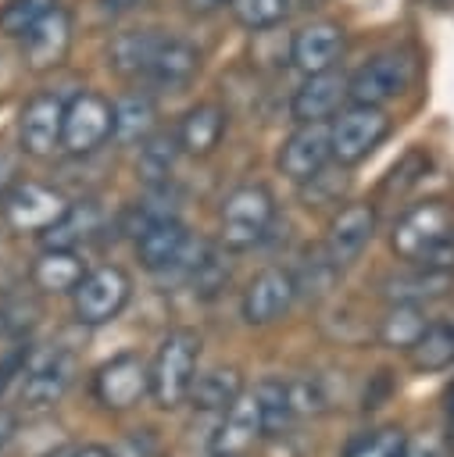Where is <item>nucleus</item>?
Returning a JSON list of instances; mask_svg holds the SVG:
<instances>
[{"label":"nucleus","mask_w":454,"mask_h":457,"mask_svg":"<svg viewBox=\"0 0 454 457\" xmlns=\"http://www.w3.org/2000/svg\"><path fill=\"white\" fill-rule=\"evenodd\" d=\"M97 4H100L107 14H122V11H132L139 0H97Z\"/></svg>","instance_id":"nucleus-43"},{"label":"nucleus","mask_w":454,"mask_h":457,"mask_svg":"<svg viewBox=\"0 0 454 457\" xmlns=\"http://www.w3.org/2000/svg\"><path fill=\"white\" fill-rule=\"evenodd\" d=\"M75 382V357L64 346L29 350L25 371H21V403L29 411H50L68 386Z\"/></svg>","instance_id":"nucleus-7"},{"label":"nucleus","mask_w":454,"mask_h":457,"mask_svg":"<svg viewBox=\"0 0 454 457\" xmlns=\"http://www.w3.org/2000/svg\"><path fill=\"white\" fill-rule=\"evenodd\" d=\"M64 457H114V450H107V446H97V443H86V446H75V450H68Z\"/></svg>","instance_id":"nucleus-41"},{"label":"nucleus","mask_w":454,"mask_h":457,"mask_svg":"<svg viewBox=\"0 0 454 457\" xmlns=\"http://www.w3.org/2000/svg\"><path fill=\"white\" fill-rule=\"evenodd\" d=\"M114 457H154V439H150L147 432L129 436L125 443L114 446Z\"/></svg>","instance_id":"nucleus-40"},{"label":"nucleus","mask_w":454,"mask_h":457,"mask_svg":"<svg viewBox=\"0 0 454 457\" xmlns=\"http://www.w3.org/2000/svg\"><path fill=\"white\" fill-rule=\"evenodd\" d=\"M436 7H454V0H433Z\"/></svg>","instance_id":"nucleus-45"},{"label":"nucleus","mask_w":454,"mask_h":457,"mask_svg":"<svg viewBox=\"0 0 454 457\" xmlns=\"http://www.w3.org/2000/svg\"><path fill=\"white\" fill-rule=\"evenodd\" d=\"M257 403H261V418H265V436H275L297 411H293V393H290V382L282 378H265L257 389H254Z\"/></svg>","instance_id":"nucleus-32"},{"label":"nucleus","mask_w":454,"mask_h":457,"mask_svg":"<svg viewBox=\"0 0 454 457\" xmlns=\"http://www.w3.org/2000/svg\"><path fill=\"white\" fill-rule=\"evenodd\" d=\"M372 236H375V207L365 204V200L361 204H347L329 221L325 257L343 271V268H350L365 253V246L372 243Z\"/></svg>","instance_id":"nucleus-16"},{"label":"nucleus","mask_w":454,"mask_h":457,"mask_svg":"<svg viewBox=\"0 0 454 457\" xmlns=\"http://www.w3.org/2000/svg\"><path fill=\"white\" fill-rule=\"evenodd\" d=\"M107 139H114V104L93 89H82L64 107V132L61 146L75 157L100 150Z\"/></svg>","instance_id":"nucleus-6"},{"label":"nucleus","mask_w":454,"mask_h":457,"mask_svg":"<svg viewBox=\"0 0 454 457\" xmlns=\"http://www.w3.org/2000/svg\"><path fill=\"white\" fill-rule=\"evenodd\" d=\"M100 221H104L100 204L97 200H79V204H71L64 211V218L57 225H50L43 232V246H68V250H75L79 243H86V239H93L100 232Z\"/></svg>","instance_id":"nucleus-27"},{"label":"nucleus","mask_w":454,"mask_h":457,"mask_svg":"<svg viewBox=\"0 0 454 457\" xmlns=\"http://www.w3.org/2000/svg\"><path fill=\"white\" fill-rule=\"evenodd\" d=\"M211 457H225V453H211Z\"/></svg>","instance_id":"nucleus-47"},{"label":"nucleus","mask_w":454,"mask_h":457,"mask_svg":"<svg viewBox=\"0 0 454 457\" xmlns=\"http://www.w3.org/2000/svg\"><path fill=\"white\" fill-rule=\"evenodd\" d=\"M390 250L411 268L454 275V207L440 196L411 204L390 228Z\"/></svg>","instance_id":"nucleus-1"},{"label":"nucleus","mask_w":454,"mask_h":457,"mask_svg":"<svg viewBox=\"0 0 454 457\" xmlns=\"http://www.w3.org/2000/svg\"><path fill=\"white\" fill-rule=\"evenodd\" d=\"M240 396H243V375L232 364L229 368H211V371L197 375L193 389H189V403L197 411H211V414L229 411Z\"/></svg>","instance_id":"nucleus-26"},{"label":"nucleus","mask_w":454,"mask_h":457,"mask_svg":"<svg viewBox=\"0 0 454 457\" xmlns=\"http://www.w3.org/2000/svg\"><path fill=\"white\" fill-rule=\"evenodd\" d=\"M157 129V104L147 89H132L114 104V139L132 146L154 136Z\"/></svg>","instance_id":"nucleus-25"},{"label":"nucleus","mask_w":454,"mask_h":457,"mask_svg":"<svg viewBox=\"0 0 454 457\" xmlns=\"http://www.w3.org/2000/svg\"><path fill=\"white\" fill-rule=\"evenodd\" d=\"M29 350H32V346H11V350L0 357V393L7 389V382H11V378H18V375L25 371Z\"/></svg>","instance_id":"nucleus-38"},{"label":"nucleus","mask_w":454,"mask_h":457,"mask_svg":"<svg viewBox=\"0 0 454 457\" xmlns=\"http://www.w3.org/2000/svg\"><path fill=\"white\" fill-rule=\"evenodd\" d=\"M197 357H200V336L193 328H175L161 339L150 361V396L161 411H175L189 400L197 378Z\"/></svg>","instance_id":"nucleus-2"},{"label":"nucleus","mask_w":454,"mask_h":457,"mask_svg":"<svg viewBox=\"0 0 454 457\" xmlns=\"http://www.w3.org/2000/svg\"><path fill=\"white\" fill-rule=\"evenodd\" d=\"M347 50V32L343 25L329 21V18H318V21H307L304 29L293 32L290 39V64L300 71V75H318V71H332L340 64Z\"/></svg>","instance_id":"nucleus-13"},{"label":"nucleus","mask_w":454,"mask_h":457,"mask_svg":"<svg viewBox=\"0 0 454 457\" xmlns=\"http://www.w3.org/2000/svg\"><path fill=\"white\" fill-rule=\"evenodd\" d=\"M14 432H18V428H14V414H11L7 407H0V446H4Z\"/></svg>","instance_id":"nucleus-42"},{"label":"nucleus","mask_w":454,"mask_h":457,"mask_svg":"<svg viewBox=\"0 0 454 457\" xmlns=\"http://www.w3.org/2000/svg\"><path fill=\"white\" fill-rule=\"evenodd\" d=\"M408 361L418 375H436L454 368V325L450 321H429L422 336L408 346Z\"/></svg>","instance_id":"nucleus-24"},{"label":"nucleus","mask_w":454,"mask_h":457,"mask_svg":"<svg viewBox=\"0 0 454 457\" xmlns=\"http://www.w3.org/2000/svg\"><path fill=\"white\" fill-rule=\"evenodd\" d=\"M71 50V11L54 4L25 36H21V61L29 71H50L64 64Z\"/></svg>","instance_id":"nucleus-15"},{"label":"nucleus","mask_w":454,"mask_h":457,"mask_svg":"<svg viewBox=\"0 0 454 457\" xmlns=\"http://www.w3.org/2000/svg\"><path fill=\"white\" fill-rule=\"evenodd\" d=\"M189 4V11H200V14H207V11H218L222 4H229V0H186Z\"/></svg>","instance_id":"nucleus-44"},{"label":"nucleus","mask_w":454,"mask_h":457,"mask_svg":"<svg viewBox=\"0 0 454 457\" xmlns=\"http://www.w3.org/2000/svg\"><path fill=\"white\" fill-rule=\"evenodd\" d=\"M64 107L68 100L57 93H36L18 111V150L25 157H54L64 132Z\"/></svg>","instance_id":"nucleus-9"},{"label":"nucleus","mask_w":454,"mask_h":457,"mask_svg":"<svg viewBox=\"0 0 454 457\" xmlns=\"http://www.w3.org/2000/svg\"><path fill=\"white\" fill-rule=\"evenodd\" d=\"M179 139L175 136H147L139 143V168L150 182H164L168 171L175 168V157H179Z\"/></svg>","instance_id":"nucleus-33"},{"label":"nucleus","mask_w":454,"mask_h":457,"mask_svg":"<svg viewBox=\"0 0 454 457\" xmlns=\"http://www.w3.org/2000/svg\"><path fill=\"white\" fill-rule=\"evenodd\" d=\"M404 457H450L447 443L436 432H422V436H408V453Z\"/></svg>","instance_id":"nucleus-37"},{"label":"nucleus","mask_w":454,"mask_h":457,"mask_svg":"<svg viewBox=\"0 0 454 457\" xmlns=\"http://www.w3.org/2000/svg\"><path fill=\"white\" fill-rule=\"evenodd\" d=\"M332 157L329 146V121H300L279 146V171L290 182H307L311 175H318Z\"/></svg>","instance_id":"nucleus-14"},{"label":"nucleus","mask_w":454,"mask_h":457,"mask_svg":"<svg viewBox=\"0 0 454 457\" xmlns=\"http://www.w3.org/2000/svg\"><path fill=\"white\" fill-rule=\"evenodd\" d=\"M189 239H193L189 228H186L175 214L157 218V221H150V225L136 236L139 264H143L147 271H154V275H168V271L179 264V257L186 253Z\"/></svg>","instance_id":"nucleus-17"},{"label":"nucleus","mask_w":454,"mask_h":457,"mask_svg":"<svg viewBox=\"0 0 454 457\" xmlns=\"http://www.w3.org/2000/svg\"><path fill=\"white\" fill-rule=\"evenodd\" d=\"M275 221V200L268 186L261 182H243L236 186L218 211V236L225 250H250L257 246Z\"/></svg>","instance_id":"nucleus-3"},{"label":"nucleus","mask_w":454,"mask_h":457,"mask_svg":"<svg viewBox=\"0 0 454 457\" xmlns=\"http://www.w3.org/2000/svg\"><path fill=\"white\" fill-rule=\"evenodd\" d=\"M18 154H21V150H14L11 143L0 139V200H4V193L18 182Z\"/></svg>","instance_id":"nucleus-39"},{"label":"nucleus","mask_w":454,"mask_h":457,"mask_svg":"<svg viewBox=\"0 0 454 457\" xmlns=\"http://www.w3.org/2000/svg\"><path fill=\"white\" fill-rule=\"evenodd\" d=\"M86 275V264L68 246H43V253L32 261L29 278L39 293H71Z\"/></svg>","instance_id":"nucleus-23"},{"label":"nucleus","mask_w":454,"mask_h":457,"mask_svg":"<svg viewBox=\"0 0 454 457\" xmlns=\"http://www.w3.org/2000/svg\"><path fill=\"white\" fill-rule=\"evenodd\" d=\"M147 393H150V364H143L136 353H118L93 375V396L107 411H129Z\"/></svg>","instance_id":"nucleus-11"},{"label":"nucleus","mask_w":454,"mask_h":457,"mask_svg":"<svg viewBox=\"0 0 454 457\" xmlns=\"http://www.w3.org/2000/svg\"><path fill=\"white\" fill-rule=\"evenodd\" d=\"M393 121L383 107H368V104H350L343 111L332 114L329 121V146H332V161L336 164H361L368 161L383 139L390 136Z\"/></svg>","instance_id":"nucleus-4"},{"label":"nucleus","mask_w":454,"mask_h":457,"mask_svg":"<svg viewBox=\"0 0 454 457\" xmlns=\"http://www.w3.org/2000/svg\"><path fill=\"white\" fill-rule=\"evenodd\" d=\"M265 436V418H261V403L254 393H243L229 411H222V421L214 428V453L225 457H240L243 450H250L257 439Z\"/></svg>","instance_id":"nucleus-20"},{"label":"nucleus","mask_w":454,"mask_h":457,"mask_svg":"<svg viewBox=\"0 0 454 457\" xmlns=\"http://www.w3.org/2000/svg\"><path fill=\"white\" fill-rule=\"evenodd\" d=\"M425 164H429V157H425L422 150H411V154H408V157H404V161H400V164L390 171V179L383 182V189H386V193H393V189L400 193L404 186L418 182V171H425Z\"/></svg>","instance_id":"nucleus-36"},{"label":"nucleus","mask_w":454,"mask_h":457,"mask_svg":"<svg viewBox=\"0 0 454 457\" xmlns=\"http://www.w3.org/2000/svg\"><path fill=\"white\" fill-rule=\"evenodd\" d=\"M229 275H232L229 257H225L218 246H207V243H204V250H200V257H197V264H193V271H189L186 282L193 286V293H197L200 300H211V296H218V293L225 289Z\"/></svg>","instance_id":"nucleus-30"},{"label":"nucleus","mask_w":454,"mask_h":457,"mask_svg":"<svg viewBox=\"0 0 454 457\" xmlns=\"http://www.w3.org/2000/svg\"><path fill=\"white\" fill-rule=\"evenodd\" d=\"M161 39H164V32H157V29H125V32H118V36L111 39V46H107V64H111L122 79H139V82H143V75H147L154 54H157V46H161Z\"/></svg>","instance_id":"nucleus-22"},{"label":"nucleus","mask_w":454,"mask_h":457,"mask_svg":"<svg viewBox=\"0 0 454 457\" xmlns=\"http://www.w3.org/2000/svg\"><path fill=\"white\" fill-rule=\"evenodd\" d=\"M197 71H200V50L182 36H164L150 68H147V75H143V82L154 86V89L179 93L197 79Z\"/></svg>","instance_id":"nucleus-18"},{"label":"nucleus","mask_w":454,"mask_h":457,"mask_svg":"<svg viewBox=\"0 0 454 457\" xmlns=\"http://www.w3.org/2000/svg\"><path fill=\"white\" fill-rule=\"evenodd\" d=\"M450 286V271H429V268H415L411 275H397L386 282V296L397 303H422L433 296H443Z\"/></svg>","instance_id":"nucleus-29"},{"label":"nucleus","mask_w":454,"mask_h":457,"mask_svg":"<svg viewBox=\"0 0 454 457\" xmlns=\"http://www.w3.org/2000/svg\"><path fill=\"white\" fill-rule=\"evenodd\" d=\"M293 7H297V0H229L232 18L250 32L275 29L279 21H286L293 14Z\"/></svg>","instance_id":"nucleus-31"},{"label":"nucleus","mask_w":454,"mask_h":457,"mask_svg":"<svg viewBox=\"0 0 454 457\" xmlns=\"http://www.w3.org/2000/svg\"><path fill=\"white\" fill-rule=\"evenodd\" d=\"M429 321H425V311H422V303H390L386 307V314L379 318V343L383 346H390V350H408L418 336H422V328H425Z\"/></svg>","instance_id":"nucleus-28"},{"label":"nucleus","mask_w":454,"mask_h":457,"mask_svg":"<svg viewBox=\"0 0 454 457\" xmlns=\"http://www.w3.org/2000/svg\"><path fill=\"white\" fill-rule=\"evenodd\" d=\"M408 86H411V61L404 54L390 50V54H375L347 79V100L383 107L393 96H400Z\"/></svg>","instance_id":"nucleus-10"},{"label":"nucleus","mask_w":454,"mask_h":457,"mask_svg":"<svg viewBox=\"0 0 454 457\" xmlns=\"http://www.w3.org/2000/svg\"><path fill=\"white\" fill-rule=\"evenodd\" d=\"M132 296V278L118 264H100L82 275V282L71 289V311L79 325H107L122 314V307Z\"/></svg>","instance_id":"nucleus-5"},{"label":"nucleus","mask_w":454,"mask_h":457,"mask_svg":"<svg viewBox=\"0 0 454 457\" xmlns=\"http://www.w3.org/2000/svg\"><path fill=\"white\" fill-rule=\"evenodd\" d=\"M68 196L46 182H14L4 193V221L14 232H36L43 236L50 225H57L68 211Z\"/></svg>","instance_id":"nucleus-8"},{"label":"nucleus","mask_w":454,"mask_h":457,"mask_svg":"<svg viewBox=\"0 0 454 457\" xmlns=\"http://www.w3.org/2000/svg\"><path fill=\"white\" fill-rule=\"evenodd\" d=\"M4 328H7V321H4V314H0V332H4Z\"/></svg>","instance_id":"nucleus-46"},{"label":"nucleus","mask_w":454,"mask_h":457,"mask_svg":"<svg viewBox=\"0 0 454 457\" xmlns=\"http://www.w3.org/2000/svg\"><path fill=\"white\" fill-rule=\"evenodd\" d=\"M293 300H297V278H293V271L272 264V268H261L250 278V286L243 289L240 314H243L247 325H257L261 328V325L279 321L290 311Z\"/></svg>","instance_id":"nucleus-12"},{"label":"nucleus","mask_w":454,"mask_h":457,"mask_svg":"<svg viewBox=\"0 0 454 457\" xmlns=\"http://www.w3.org/2000/svg\"><path fill=\"white\" fill-rule=\"evenodd\" d=\"M225 125H229V114H225L222 104H197V107H189V111L179 118L175 139H179L182 154H189V157H207V154H214V146L222 143Z\"/></svg>","instance_id":"nucleus-21"},{"label":"nucleus","mask_w":454,"mask_h":457,"mask_svg":"<svg viewBox=\"0 0 454 457\" xmlns=\"http://www.w3.org/2000/svg\"><path fill=\"white\" fill-rule=\"evenodd\" d=\"M347 100V75L332 71H318V75H304V82L293 89L290 100V114L293 121H329L340 104Z\"/></svg>","instance_id":"nucleus-19"},{"label":"nucleus","mask_w":454,"mask_h":457,"mask_svg":"<svg viewBox=\"0 0 454 457\" xmlns=\"http://www.w3.org/2000/svg\"><path fill=\"white\" fill-rule=\"evenodd\" d=\"M57 0H4L0 4V32L21 39Z\"/></svg>","instance_id":"nucleus-34"},{"label":"nucleus","mask_w":454,"mask_h":457,"mask_svg":"<svg viewBox=\"0 0 454 457\" xmlns=\"http://www.w3.org/2000/svg\"><path fill=\"white\" fill-rule=\"evenodd\" d=\"M408 453V432L397 428V425H386V428H375L368 436H361L347 457H404Z\"/></svg>","instance_id":"nucleus-35"}]
</instances>
